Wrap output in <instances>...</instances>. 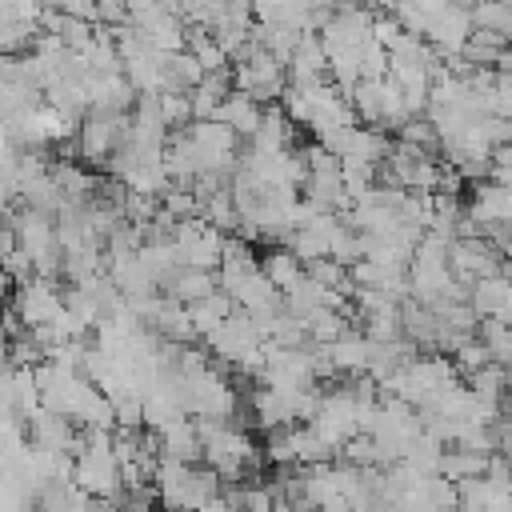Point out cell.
I'll return each mask as SVG.
<instances>
[{"label": "cell", "instance_id": "obj_1", "mask_svg": "<svg viewBox=\"0 0 512 512\" xmlns=\"http://www.w3.org/2000/svg\"><path fill=\"white\" fill-rule=\"evenodd\" d=\"M72 484L100 500V504H116L120 492H124V480H120V460H116V448H112V432L104 428H84L80 440H76V452H72Z\"/></svg>", "mask_w": 512, "mask_h": 512}, {"label": "cell", "instance_id": "obj_2", "mask_svg": "<svg viewBox=\"0 0 512 512\" xmlns=\"http://www.w3.org/2000/svg\"><path fill=\"white\" fill-rule=\"evenodd\" d=\"M152 492L156 504H164L168 512H196L224 496V480L204 464H180L160 456L152 472Z\"/></svg>", "mask_w": 512, "mask_h": 512}, {"label": "cell", "instance_id": "obj_3", "mask_svg": "<svg viewBox=\"0 0 512 512\" xmlns=\"http://www.w3.org/2000/svg\"><path fill=\"white\" fill-rule=\"evenodd\" d=\"M256 268H260V276H264L280 296H284V292H292V288L304 280V264L292 256V248H288V244H272V248L260 256V264H256Z\"/></svg>", "mask_w": 512, "mask_h": 512}, {"label": "cell", "instance_id": "obj_4", "mask_svg": "<svg viewBox=\"0 0 512 512\" xmlns=\"http://www.w3.org/2000/svg\"><path fill=\"white\" fill-rule=\"evenodd\" d=\"M508 300H512V280L492 272V276H480L472 288H468V304L472 312L484 320V316H504L508 312Z\"/></svg>", "mask_w": 512, "mask_h": 512}, {"label": "cell", "instance_id": "obj_5", "mask_svg": "<svg viewBox=\"0 0 512 512\" xmlns=\"http://www.w3.org/2000/svg\"><path fill=\"white\" fill-rule=\"evenodd\" d=\"M492 72H496V76H512V48H504V52L496 56V64H492Z\"/></svg>", "mask_w": 512, "mask_h": 512}]
</instances>
